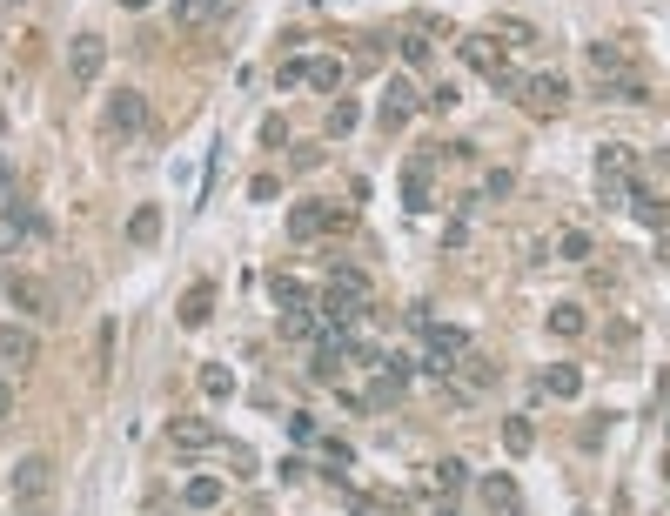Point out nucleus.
Returning a JSON list of instances; mask_svg holds the SVG:
<instances>
[{
  "label": "nucleus",
  "instance_id": "nucleus-1",
  "mask_svg": "<svg viewBox=\"0 0 670 516\" xmlns=\"http://www.w3.org/2000/svg\"><path fill=\"white\" fill-rule=\"evenodd\" d=\"M47 235H54V222L41 208H0V255H14L27 242H47Z\"/></svg>",
  "mask_w": 670,
  "mask_h": 516
},
{
  "label": "nucleus",
  "instance_id": "nucleus-2",
  "mask_svg": "<svg viewBox=\"0 0 670 516\" xmlns=\"http://www.w3.org/2000/svg\"><path fill=\"white\" fill-rule=\"evenodd\" d=\"M342 222H349V208H335V202H295V208H289V242H315V235H335Z\"/></svg>",
  "mask_w": 670,
  "mask_h": 516
},
{
  "label": "nucleus",
  "instance_id": "nucleus-3",
  "mask_svg": "<svg viewBox=\"0 0 670 516\" xmlns=\"http://www.w3.org/2000/svg\"><path fill=\"white\" fill-rule=\"evenodd\" d=\"M47 496H54V456H21L14 463V503L41 510Z\"/></svg>",
  "mask_w": 670,
  "mask_h": 516
},
{
  "label": "nucleus",
  "instance_id": "nucleus-4",
  "mask_svg": "<svg viewBox=\"0 0 670 516\" xmlns=\"http://www.w3.org/2000/svg\"><path fill=\"white\" fill-rule=\"evenodd\" d=\"M101 68H108V41H101V34H74V47H67V81H74V88H94Z\"/></svg>",
  "mask_w": 670,
  "mask_h": 516
},
{
  "label": "nucleus",
  "instance_id": "nucleus-5",
  "mask_svg": "<svg viewBox=\"0 0 670 516\" xmlns=\"http://www.w3.org/2000/svg\"><path fill=\"white\" fill-rule=\"evenodd\" d=\"M416 108H423V101H416V88H409L402 74H389V81H382V94H376V121H382V135H396V128H402V121H409Z\"/></svg>",
  "mask_w": 670,
  "mask_h": 516
},
{
  "label": "nucleus",
  "instance_id": "nucleus-6",
  "mask_svg": "<svg viewBox=\"0 0 670 516\" xmlns=\"http://www.w3.org/2000/svg\"><path fill=\"white\" fill-rule=\"evenodd\" d=\"M530 114H563L570 108V81L563 74H523V94H516Z\"/></svg>",
  "mask_w": 670,
  "mask_h": 516
},
{
  "label": "nucleus",
  "instance_id": "nucleus-7",
  "mask_svg": "<svg viewBox=\"0 0 670 516\" xmlns=\"http://www.w3.org/2000/svg\"><path fill=\"white\" fill-rule=\"evenodd\" d=\"M101 128H108V135H141V128H148V94H134V88H121L108 101V114H101Z\"/></svg>",
  "mask_w": 670,
  "mask_h": 516
},
{
  "label": "nucleus",
  "instance_id": "nucleus-8",
  "mask_svg": "<svg viewBox=\"0 0 670 516\" xmlns=\"http://www.w3.org/2000/svg\"><path fill=\"white\" fill-rule=\"evenodd\" d=\"M7 302L21 315H34V322H47L54 315V289L47 282H34V275H7Z\"/></svg>",
  "mask_w": 670,
  "mask_h": 516
},
{
  "label": "nucleus",
  "instance_id": "nucleus-9",
  "mask_svg": "<svg viewBox=\"0 0 670 516\" xmlns=\"http://www.w3.org/2000/svg\"><path fill=\"white\" fill-rule=\"evenodd\" d=\"M168 443H175L181 456H201V449L222 443V429L208 423V416H175V423H168Z\"/></svg>",
  "mask_w": 670,
  "mask_h": 516
},
{
  "label": "nucleus",
  "instance_id": "nucleus-10",
  "mask_svg": "<svg viewBox=\"0 0 670 516\" xmlns=\"http://www.w3.org/2000/svg\"><path fill=\"white\" fill-rule=\"evenodd\" d=\"M624 208H630V222H644V228H657V235H664L670 228V202L664 195H650L644 181L630 175V188H624Z\"/></svg>",
  "mask_w": 670,
  "mask_h": 516
},
{
  "label": "nucleus",
  "instance_id": "nucleus-11",
  "mask_svg": "<svg viewBox=\"0 0 670 516\" xmlns=\"http://www.w3.org/2000/svg\"><path fill=\"white\" fill-rule=\"evenodd\" d=\"M456 54H463V68H476L483 81L510 68V61H503V47H496V34H463V41H456Z\"/></svg>",
  "mask_w": 670,
  "mask_h": 516
},
{
  "label": "nucleus",
  "instance_id": "nucleus-12",
  "mask_svg": "<svg viewBox=\"0 0 670 516\" xmlns=\"http://www.w3.org/2000/svg\"><path fill=\"white\" fill-rule=\"evenodd\" d=\"M0 362H7V369H34V362H41V336L21 329V322H7V329H0Z\"/></svg>",
  "mask_w": 670,
  "mask_h": 516
},
{
  "label": "nucleus",
  "instance_id": "nucleus-13",
  "mask_svg": "<svg viewBox=\"0 0 670 516\" xmlns=\"http://www.w3.org/2000/svg\"><path fill=\"white\" fill-rule=\"evenodd\" d=\"M536 389H543V396H557V403H577V396H583V369H577V362H550Z\"/></svg>",
  "mask_w": 670,
  "mask_h": 516
},
{
  "label": "nucleus",
  "instance_id": "nucleus-14",
  "mask_svg": "<svg viewBox=\"0 0 670 516\" xmlns=\"http://www.w3.org/2000/svg\"><path fill=\"white\" fill-rule=\"evenodd\" d=\"M235 14V0H175V27H215Z\"/></svg>",
  "mask_w": 670,
  "mask_h": 516
},
{
  "label": "nucleus",
  "instance_id": "nucleus-15",
  "mask_svg": "<svg viewBox=\"0 0 670 516\" xmlns=\"http://www.w3.org/2000/svg\"><path fill=\"white\" fill-rule=\"evenodd\" d=\"M215 322V282H195L181 295V329H208Z\"/></svg>",
  "mask_w": 670,
  "mask_h": 516
},
{
  "label": "nucleus",
  "instance_id": "nucleus-16",
  "mask_svg": "<svg viewBox=\"0 0 670 516\" xmlns=\"http://www.w3.org/2000/svg\"><path fill=\"white\" fill-rule=\"evenodd\" d=\"M483 503H490V516H516L523 510V490H516L510 476H483Z\"/></svg>",
  "mask_w": 670,
  "mask_h": 516
},
{
  "label": "nucleus",
  "instance_id": "nucleus-17",
  "mask_svg": "<svg viewBox=\"0 0 670 516\" xmlns=\"http://www.w3.org/2000/svg\"><path fill=\"white\" fill-rule=\"evenodd\" d=\"M396 54H402V68H429V61H436V41H429L423 27H402V34H396Z\"/></svg>",
  "mask_w": 670,
  "mask_h": 516
},
{
  "label": "nucleus",
  "instance_id": "nucleus-18",
  "mask_svg": "<svg viewBox=\"0 0 670 516\" xmlns=\"http://www.w3.org/2000/svg\"><path fill=\"white\" fill-rule=\"evenodd\" d=\"M597 94H603V101H617V108H637V101H650L637 74H610V81H597Z\"/></svg>",
  "mask_w": 670,
  "mask_h": 516
},
{
  "label": "nucleus",
  "instance_id": "nucleus-19",
  "mask_svg": "<svg viewBox=\"0 0 670 516\" xmlns=\"http://www.w3.org/2000/svg\"><path fill=\"white\" fill-rule=\"evenodd\" d=\"M583 54H590V68H597V81H610V74H630V61H624V47H617V41H590Z\"/></svg>",
  "mask_w": 670,
  "mask_h": 516
},
{
  "label": "nucleus",
  "instance_id": "nucleus-20",
  "mask_svg": "<svg viewBox=\"0 0 670 516\" xmlns=\"http://www.w3.org/2000/svg\"><path fill=\"white\" fill-rule=\"evenodd\" d=\"M342 81H349V68H342L335 54H322V61H309V88H315V94H342Z\"/></svg>",
  "mask_w": 670,
  "mask_h": 516
},
{
  "label": "nucleus",
  "instance_id": "nucleus-21",
  "mask_svg": "<svg viewBox=\"0 0 670 516\" xmlns=\"http://www.w3.org/2000/svg\"><path fill=\"white\" fill-rule=\"evenodd\" d=\"M128 242L134 248H155L161 242V208H134V215H128Z\"/></svg>",
  "mask_w": 670,
  "mask_h": 516
},
{
  "label": "nucleus",
  "instance_id": "nucleus-22",
  "mask_svg": "<svg viewBox=\"0 0 670 516\" xmlns=\"http://www.w3.org/2000/svg\"><path fill=\"white\" fill-rule=\"evenodd\" d=\"M550 329H557L563 342H577L583 329H590V315H583V302H557V309H550Z\"/></svg>",
  "mask_w": 670,
  "mask_h": 516
},
{
  "label": "nucleus",
  "instance_id": "nucleus-23",
  "mask_svg": "<svg viewBox=\"0 0 670 516\" xmlns=\"http://www.w3.org/2000/svg\"><path fill=\"white\" fill-rule=\"evenodd\" d=\"M268 295H275V309H309V289L295 275H268Z\"/></svg>",
  "mask_w": 670,
  "mask_h": 516
},
{
  "label": "nucleus",
  "instance_id": "nucleus-24",
  "mask_svg": "<svg viewBox=\"0 0 670 516\" xmlns=\"http://www.w3.org/2000/svg\"><path fill=\"white\" fill-rule=\"evenodd\" d=\"M222 483H215V476H195V483H188V490H181V503H188V510H215V503H222Z\"/></svg>",
  "mask_w": 670,
  "mask_h": 516
},
{
  "label": "nucleus",
  "instance_id": "nucleus-25",
  "mask_svg": "<svg viewBox=\"0 0 670 516\" xmlns=\"http://www.w3.org/2000/svg\"><path fill=\"white\" fill-rule=\"evenodd\" d=\"M429 476H436V490H443V496H456V490L469 483V463H463V456H443V463H436Z\"/></svg>",
  "mask_w": 670,
  "mask_h": 516
},
{
  "label": "nucleus",
  "instance_id": "nucleus-26",
  "mask_svg": "<svg viewBox=\"0 0 670 516\" xmlns=\"http://www.w3.org/2000/svg\"><path fill=\"white\" fill-rule=\"evenodd\" d=\"M315 329H322V322H315V302H309V309H282V336H289V342H309Z\"/></svg>",
  "mask_w": 670,
  "mask_h": 516
},
{
  "label": "nucleus",
  "instance_id": "nucleus-27",
  "mask_svg": "<svg viewBox=\"0 0 670 516\" xmlns=\"http://www.w3.org/2000/svg\"><path fill=\"white\" fill-rule=\"evenodd\" d=\"M503 449H510V456H530V449H536L530 416H510V423H503Z\"/></svg>",
  "mask_w": 670,
  "mask_h": 516
},
{
  "label": "nucleus",
  "instance_id": "nucleus-28",
  "mask_svg": "<svg viewBox=\"0 0 670 516\" xmlns=\"http://www.w3.org/2000/svg\"><path fill=\"white\" fill-rule=\"evenodd\" d=\"M201 396H215V403H222V396H235V369L208 362V369H201Z\"/></svg>",
  "mask_w": 670,
  "mask_h": 516
},
{
  "label": "nucleus",
  "instance_id": "nucleus-29",
  "mask_svg": "<svg viewBox=\"0 0 670 516\" xmlns=\"http://www.w3.org/2000/svg\"><path fill=\"white\" fill-rule=\"evenodd\" d=\"M557 255H563V262H590V235H583V228H563Z\"/></svg>",
  "mask_w": 670,
  "mask_h": 516
},
{
  "label": "nucleus",
  "instance_id": "nucleus-30",
  "mask_svg": "<svg viewBox=\"0 0 670 516\" xmlns=\"http://www.w3.org/2000/svg\"><path fill=\"white\" fill-rule=\"evenodd\" d=\"M322 470H356V449H349V443H335V436H329V443H322Z\"/></svg>",
  "mask_w": 670,
  "mask_h": 516
},
{
  "label": "nucleus",
  "instance_id": "nucleus-31",
  "mask_svg": "<svg viewBox=\"0 0 670 516\" xmlns=\"http://www.w3.org/2000/svg\"><path fill=\"white\" fill-rule=\"evenodd\" d=\"M429 114H456L463 108V94H456V81H443V88H429V101H423Z\"/></svg>",
  "mask_w": 670,
  "mask_h": 516
},
{
  "label": "nucleus",
  "instance_id": "nucleus-32",
  "mask_svg": "<svg viewBox=\"0 0 670 516\" xmlns=\"http://www.w3.org/2000/svg\"><path fill=\"white\" fill-rule=\"evenodd\" d=\"M356 121H362V114H356V101H335V108H329V135L342 141L349 128H356Z\"/></svg>",
  "mask_w": 670,
  "mask_h": 516
},
{
  "label": "nucleus",
  "instance_id": "nucleus-33",
  "mask_svg": "<svg viewBox=\"0 0 670 516\" xmlns=\"http://www.w3.org/2000/svg\"><path fill=\"white\" fill-rule=\"evenodd\" d=\"M490 34H496V41H516V47H530V41H536V27H530V21H496Z\"/></svg>",
  "mask_w": 670,
  "mask_h": 516
},
{
  "label": "nucleus",
  "instance_id": "nucleus-34",
  "mask_svg": "<svg viewBox=\"0 0 670 516\" xmlns=\"http://www.w3.org/2000/svg\"><path fill=\"white\" fill-rule=\"evenodd\" d=\"M94 362H101V376H108V362H114V322H101V336H94Z\"/></svg>",
  "mask_w": 670,
  "mask_h": 516
},
{
  "label": "nucleus",
  "instance_id": "nucleus-35",
  "mask_svg": "<svg viewBox=\"0 0 670 516\" xmlns=\"http://www.w3.org/2000/svg\"><path fill=\"white\" fill-rule=\"evenodd\" d=\"M342 503L356 516H389V503H376V496H356V490H342Z\"/></svg>",
  "mask_w": 670,
  "mask_h": 516
},
{
  "label": "nucleus",
  "instance_id": "nucleus-36",
  "mask_svg": "<svg viewBox=\"0 0 670 516\" xmlns=\"http://www.w3.org/2000/svg\"><path fill=\"white\" fill-rule=\"evenodd\" d=\"M295 81H309V61H282L275 68V88H295Z\"/></svg>",
  "mask_w": 670,
  "mask_h": 516
},
{
  "label": "nucleus",
  "instance_id": "nucleus-37",
  "mask_svg": "<svg viewBox=\"0 0 670 516\" xmlns=\"http://www.w3.org/2000/svg\"><path fill=\"white\" fill-rule=\"evenodd\" d=\"M248 195H255V202H275V195H282V181H275V175H255V181H248Z\"/></svg>",
  "mask_w": 670,
  "mask_h": 516
},
{
  "label": "nucleus",
  "instance_id": "nucleus-38",
  "mask_svg": "<svg viewBox=\"0 0 670 516\" xmlns=\"http://www.w3.org/2000/svg\"><path fill=\"white\" fill-rule=\"evenodd\" d=\"M262 141H268V148H275V141H289V121H282V114H268V121H262Z\"/></svg>",
  "mask_w": 670,
  "mask_h": 516
},
{
  "label": "nucleus",
  "instance_id": "nucleus-39",
  "mask_svg": "<svg viewBox=\"0 0 670 516\" xmlns=\"http://www.w3.org/2000/svg\"><path fill=\"white\" fill-rule=\"evenodd\" d=\"M289 436L295 443H315V416H289Z\"/></svg>",
  "mask_w": 670,
  "mask_h": 516
},
{
  "label": "nucleus",
  "instance_id": "nucleus-40",
  "mask_svg": "<svg viewBox=\"0 0 670 516\" xmlns=\"http://www.w3.org/2000/svg\"><path fill=\"white\" fill-rule=\"evenodd\" d=\"M0 208H14V168L0 161Z\"/></svg>",
  "mask_w": 670,
  "mask_h": 516
},
{
  "label": "nucleus",
  "instance_id": "nucleus-41",
  "mask_svg": "<svg viewBox=\"0 0 670 516\" xmlns=\"http://www.w3.org/2000/svg\"><path fill=\"white\" fill-rule=\"evenodd\" d=\"M7 409H14V389H7V376H0V416H7Z\"/></svg>",
  "mask_w": 670,
  "mask_h": 516
},
{
  "label": "nucleus",
  "instance_id": "nucleus-42",
  "mask_svg": "<svg viewBox=\"0 0 670 516\" xmlns=\"http://www.w3.org/2000/svg\"><path fill=\"white\" fill-rule=\"evenodd\" d=\"M121 7H128V14H141V7H155V0H121Z\"/></svg>",
  "mask_w": 670,
  "mask_h": 516
},
{
  "label": "nucleus",
  "instance_id": "nucleus-43",
  "mask_svg": "<svg viewBox=\"0 0 670 516\" xmlns=\"http://www.w3.org/2000/svg\"><path fill=\"white\" fill-rule=\"evenodd\" d=\"M657 396H664V403H670V376H664V382H657Z\"/></svg>",
  "mask_w": 670,
  "mask_h": 516
},
{
  "label": "nucleus",
  "instance_id": "nucleus-44",
  "mask_svg": "<svg viewBox=\"0 0 670 516\" xmlns=\"http://www.w3.org/2000/svg\"><path fill=\"white\" fill-rule=\"evenodd\" d=\"M0 7H21V0H0Z\"/></svg>",
  "mask_w": 670,
  "mask_h": 516
},
{
  "label": "nucleus",
  "instance_id": "nucleus-45",
  "mask_svg": "<svg viewBox=\"0 0 670 516\" xmlns=\"http://www.w3.org/2000/svg\"><path fill=\"white\" fill-rule=\"evenodd\" d=\"M27 516H47V510H27Z\"/></svg>",
  "mask_w": 670,
  "mask_h": 516
},
{
  "label": "nucleus",
  "instance_id": "nucleus-46",
  "mask_svg": "<svg viewBox=\"0 0 670 516\" xmlns=\"http://www.w3.org/2000/svg\"><path fill=\"white\" fill-rule=\"evenodd\" d=\"M0 128H7V114H0Z\"/></svg>",
  "mask_w": 670,
  "mask_h": 516
}]
</instances>
